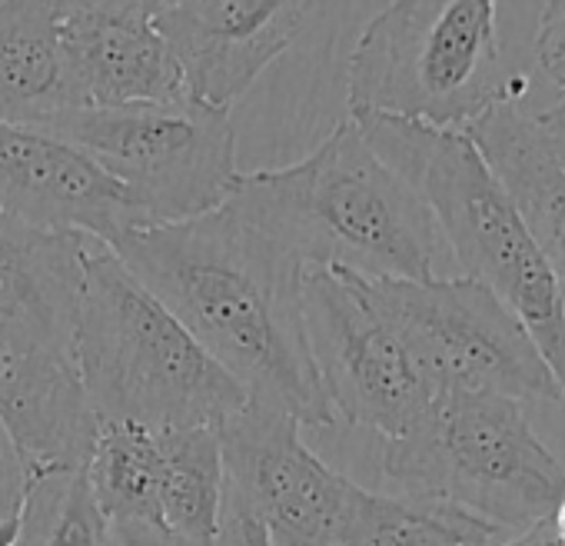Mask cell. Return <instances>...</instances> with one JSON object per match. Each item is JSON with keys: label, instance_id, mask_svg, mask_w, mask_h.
<instances>
[{"label": "cell", "instance_id": "cell-11", "mask_svg": "<svg viewBox=\"0 0 565 546\" xmlns=\"http://www.w3.org/2000/svg\"><path fill=\"white\" fill-rule=\"evenodd\" d=\"M0 423L34 490L84 470L97 437L71 350L11 317H0Z\"/></svg>", "mask_w": 565, "mask_h": 546}, {"label": "cell", "instance_id": "cell-25", "mask_svg": "<svg viewBox=\"0 0 565 546\" xmlns=\"http://www.w3.org/2000/svg\"><path fill=\"white\" fill-rule=\"evenodd\" d=\"M213 546H279V543L263 519H256L249 510L233 503L226 493V516H223V529Z\"/></svg>", "mask_w": 565, "mask_h": 546}, {"label": "cell", "instance_id": "cell-10", "mask_svg": "<svg viewBox=\"0 0 565 546\" xmlns=\"http://www.w3.org/2000/svg\"><path fill=\"white\" fill-rule=\"evenodd\" d=\"M300 430L290 413L246 400L220 423L226 490L279 539L337 543L363 486L323 463Z\"/></svg>", "mask_w": 565, "mask_h": 546}, {"label": "cell", "instance_id": "cell-16", "mask_svg": "<svg viewBox=\"0 0 565 546\" xmlns=\"http://www.w3.org/2000/svg\"><path fill=\"white\" fill-rule=\"evenodd\" d=\"M87 237L31 227L0 213V317L71 350Z\"/></svg>", "mask_w": 565, "mask_h": 546}, {"label": "cell", "instance_id": "cell-5", "mask_svg": "<svg viewBox=\"0 0 565 546\" xmlns=\"http://www.w3.org/2000/svg\"><path fill=\"white\" fill-rule=\"evenodd\" d=\"M499 0H393L347 61L350 117H396L466 130L499 101H522L525 77L502 71Z\"/></svg>", "mask_w": 565, "mask_h": 546}, {"label": "cell", "instance_id": "cell-28", "mask_svg": "<svg viewBox=\"0 0 565 546\" xmlns=\"http://www.w3.org/2000/svg\"><path fill=\"white\" fill-rule=\"evenodd\" d=\"M535 124L542 127V134H545L552 154L558 157V164L565 167V97L558 104H552L548 111L535 114Z\"/></svg>", "mask_w": 565, "mask_h": 546}, {"label": "cell", "instance_id": "cell-26", "mask_svg": "<svg viewBox=\"0 0 565 546\" xmlns=\"http://www.w3.org/2000/svg\"><path fill=\"white\" fill-rule=\"evenodd\" d=\"M107 546H193L157 523H107Z\"/></svg>", "mask_w": 565, "mask_h": 546}, {"label": "cell", "instance_id": "cell-19", "mask_svg": "<svg viewBox=\"0 0 565 546\" xmlns=\"http://www.w3.org/2000/svg\"><path fill=\"white\" fill-rule=\"evenodd\" d=\"M87 486L107 523H163L157 433L137 423H97L84 466Z\"/></svg>", "mask_w": 565, "mask_h": 546}, {"label": "cell", "instance_id": "cell-4", "mask_svg": "<svg viewBox=\"0 0 565 546\" xmlns=\"http://www.w3.org/2000/svg\"><path fill=\"white\" fill-rule=\"evenodd\" d=\"M353 120L370 147L423 197L462 277L515 314L565 393V287L469 134L396 117Z\"/></svg>", "mask_w": 565, "mask_h": 546}, {"label": "cell", "instance_id": "cell-15", "mask_svg": "<svg viewBox=\"0 0 565 546\" xmlns=\"http://www.w3.org/2000/svg\"><path fill=\"white\" fill-rule=\"evenodd\" d=\"M466 134L565 287V167L552 154L535 114L522 111L519 101H499Z\"/></svg>", "mask_w": 565, "mask_h": 546}, {"label": "cell", "instance_id": "cell-22", "mask_svg": "<svg viewBox=\"0 0 565 546\" xmlns=\"http://www.w3.org/2000/svg\"><path fill=\"white\" fill-rule=\"evenodd\" d=\"M535 64L565 97V0H545L535 31Z\"/></svg>", "mask_w": 565, "mask_h": 546}, {"label": "cell", "instance_id": "cell-8", "mask_svg": "<svg viewBox=\"0 0 565 546\" xmlns=\"http://www.w3.org/2000/svg\"><path fill=\"white\" fill-rule=\"evenodd\" d=\"M360 284L433 393H495L565 407V393L529 330L476 281L360 277Z\"/></svg>", "mask_w": 565, "mask_h": 546}, {"label": "cell", "instance_id": "cell-2", "mask_svg": "<svg viewBox=\"0 0 565 546\" xmlns=\"http://www.w3.org/2000/svg\"><path fill=\"white\" fill-rule=\"evenodd\" d=\"M223 207L307 270H347L366 281L443 277L446 243L429 207L353 117L297 164L239 174Z\"/></svg>", "mask_w": 565, "mask_h": 546}, {"label": "cell", "instance_id": "cell-3", "mask_svg": "<svg viewBox=\"0 0 565 546\" xmlns=\"http://www.w3.org/2000/svg\"><path fill=\"white\" fill-rule=\"evenodd\" d=\"M71 357L97 423L163 433L220 427L246 407V390L97 240L84 253Z\"/></svg>", "mask_w": 565, "mask_h": 546}, {"label": "cell", "instance_id": "cell-29", "mask_svg": "<svg viewBox=\"0 0 565 546\" xmlns=\"http://www.w3.org/2000/svg\"><path fill=\"white\" fill-rule=\"evenodd\" d=\"M21 523L24 519H11V523L0 526V546H18L21 543Z\"/></svg>", "mask_w": 565, "mask_h": 546}, {"label": "cell", "instance_id": "cell-7", "mask_svg": "<svg viewBox=\"0 0 565 546\" xmlns=\"http://www.w3.org/2000/svg\"><path fill=\"white\" fill-rule=\"evenodd\" d=\"M44 130L81 147L124 190L143 230L220 210L239 180L230 111L193 97L64 111Z\"/></svg>", "mask_w": 565, "mask_h": 546}, {"label": "cell", "instance_id": "cell-27", "mask_svg": "<svg viewBox=\"0 0 565 546\" xmlns=\"http://www.w3.org/2000/svg\"><path fill=\"white\" fill-rule=\"evenodd\" d=\"M495 546H565V496L539 523H532L519 536L495 543Z\"/></svg>", "mask_w": 565, "mask_h": 546}, {"label": "cell", "instance_id": "cell-14", "mask_svg": "<svg viewBox=\"0 0 565 546\" xmlns=\"http://www.w3.org/2000/svg\"><path fill=\"white\" fill-rule=\"evenodd\" d=\"M61 54L71 111L173 104L186 97L183 71L157 24L61 11Z\"/></svg>", "mask_w": 565, "mask_h": 546}, {"label": "cell", "instance_id": "cell-21", "mask_svg": "<svg viewBox=\"0 0 565 546\" xmlns=\"http://www.w3.org/2000/svg\"><path fill=\"white\" fill-rule=\"evenodd\" d=\"M28 529L38 546H107V519L94 503L84 470L41 483L31 493L21 533Z\"/></svg>", "mask_w": 565, "mask_h": 546}, {"label": "cell", "instance_id": "cell-20", "mask_svg": "<svg viewBox=\"0 0 565 546\" xmlns=\"http://www.w3.org/2000/svg\"><path fill=\"white\" fill-rule=\"evenodd\" d=\"M499 533L466 513L360 490L340 529V546H495Z\"/></svg>", "mask_w": 565, "mask_h": 546}, {"label": "cell", "instance_id": "cell-24", "mask_svg": "<svg viewBox=\"0 0 565 546\" xmlns=\"http://www.w3.org/2000/svg\"><path fill=\"white\" fill-rule=\"evenodd\" d=\"M177 0H57L61 11H94L107 18H127V21H147L157 24Z\"/></svg>", "mask_w": 565, "mask_h": 546}, {"label": "cell", "instance_id": "cell-1", "mask_svg": "<svg viewBox=\"0 0 565 546\" xmlns=\"http://www.w3.org/2000/svg\"><path fill=\"white\" fill-rule=\"evenodd\" d=\"M110 250L249 403L290 413L300 427L337 423L307 340V266L287 246L220 207L196 220L134 230Z\"/></svg>", "mask_w": 565, "mask_h": 546}, {"label": "cell", "instance_id": "cell-30", "mask_svg": "<svg viewBox=\"0 0 565 546\" xmlns=\"http://www.w3.org/2000/svg\"><path fill=\"white\" fill-rule=\"evenodd\" d=\"M276 543H279V546H340V543H303V539H279V536H276Z\"/></svg>", "mask_w": 565, "mask_h": 546}, {"label": "cell", "instance_id": "cell-13", "mask_svg": "<svg viewBox=\"0 0 565 546\" xmlns=\"http://www.w3.org/2000/svg\"><path fill=\"white\" fill-rule=\"evenodd\" d=\"M0 213L104 246L143 230L124 190L81 147L28 124H0Z\"/></svg>", "mask_w": 565, "mask_h": 546}, {"label": "cell", "instance_id": "cell-6", "mask_svg": "<svg viewBox=\"0 0 565 546\" xmlns=\"http://www.w3.org/2000/svg\"><path fill=\"white\" fill-rule=\"evenodd\" d=\"M399 496L466 513L495 533H522L565 496V466L539 440L519 400L433 393L423 417L383 447Z\"/></svg>", "mask_w": 565, "mask_h": 546}, {"label": "cell", "instance_id": "cell-12", "mask_svg": "<svg viewBox=\"0 0 565 546\" xmlns=\"http://www.w3.org/2000/svg\"><path fill=\"white\" fill-rule=\"evenodd\" d=\"M310 0H177L157 31L177 57L186 97L230 111L290 51Z\"/></svg>", "mask_w": 565, "mask_h": 546}, {"label": "cell", "instance_id": "cell-18", "mask_svg": "<svg viewBox=\"0 0 565 546\" xmlns=\"http://www.w3.org/2000/svg\"><path fill=\"white\" fill-rule=\"evenodd\" d=\"M160 510L167 529L193 546H213L226 516V463L220 427L157 433Z\"/></svg>", "mask_w": 565, "mask_h": 546}, {"label": "cell", "instance_id": "cell-17", "mask_svg": "<svg viewBox=\"0 0 565 546\" xmlns=\"http://www.w3.org/2000/svg\"><path fill=\"white\" fill-rule=\"evenodd\" d=\"M64 111L57 0H0V124L44 127Z\"/></svg>", "mask_w": 565, "mask_h": 546}, {"label": "cell", "instance_id": "cell-23", "mask_svg": "<svg viewBox=\"0 0 565 546\" xmlns=\"http://www.w3.org/2000/svg\"><path fill=\"white\" fill-rule=\"evenodd\" d=\"M31 473L8 433V427L0 423V526L11 519H24V506L31 500Z\"/></svg>", "mask_w": 565, "mask_h": 546}, {"label": "cell", "instance_id": "cell-9", "mask_svg": "<svg viewBox=\"0 0 565 546\" xmlns=\"http://www.w3.org/2000/svg\"><path fill=\"white\" fill-rule=\"evenodd\" d=\"M303 321L337 423L396 440L423 417L433 390L363 294L356 273L307 270Z\"/></svg>", "mask_w": 565, "mask_h": 546}]
</instances>
